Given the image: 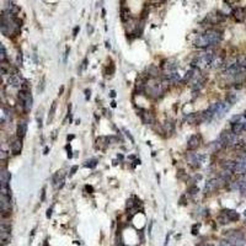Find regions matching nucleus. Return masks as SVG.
Instances as JSON below:
<instances>
[{
    "label": "nucleus",
    "instance_id": "obj_1",
    "mask_svg": "<svg viewBox=\"0 0 246 246\" xmlns=\"http://www.w3.org/2000/svg\"><path fill=\"white\" fill-rule=\"evenodd\" d=\"M20 28H21V25H20V21L16 18V15L10 14V12L4 10L3 15H2V32H3V34L8 36V37L16 36L18 32H20Z\"/></svg>",
    "mask_w": 246,
    "mask_h": 246
},
{
    "label": "nucleus",
    "instance_id": "obj_2",
    "mask_svg": "<svg viewBox=\"0 0 246 246\" xmlns=\"http://www.w3.org/2000/svg\"><path fill=\"white\" fill-rule=\"evenodd\" d=\"M169 81H161V80H158L156 78H149L148 81H145V85H144V91L146 92V95L151 99H159L162 96V93L166 89V84Z\"/></svg>",
    "mask_w": 246,
    "mask_h": 246
},
{
    "label": "nucleus",
    "instance_id": "obj_3",
    "mask_svg": "<svg viewBox=\"0 0 246 246\" xmlns=\"http://www.w3.org/2000/svg\"><path fill=\"white\" fill-rule=\"evenodd\" d=\"M214 53L212 52H203L199 53L196 58L192 62V65L195 68H199V69H204V68H211V64L214 59Z\"/></svg>",
    "mask_w": 246,
    "mask_h": 246
},
{
    "label": "nucleus",
    "instance_id": "obj_4",
    "mask_svg": "<svg viewBox=\"0 0 246 246\" xmlns=\"http://www.w3.org/2000/svg\"><path fill=\"white\" fill-rule=\"evenodd\" d=\"M219 140L223 143L224 146H236L241 142L238 134L233 133V132H229V130H224L219 137Z\"/></svg>",
    "mask_w": 246,
    "mask_h": 246
},
{
    "label": "nucleus",
    "instance_id": "obj_5",
    "mask_svg": "<svg viewBox=\"0 0 246 246\" xmlns=\"http://www.w3.org/2000/svg\"><path fill=\"white\" fill-rule=\"evenodd\" d=\"M226 238H228V241L233 246H245L246 244L244 235L236 230H230V233L226 234Z\"/></svg>",
    "mask_w": 246,
    "mask_h": 246
},
{
    "label": "nucleus",
    "instance_id": "obj_6",
    "mask_svg": "<svg viewBox=\"0 0 246 246\" xmlns=\"http://www.w3.org/2000/svg\"><path fill=\"white\" fill-rule=\"evenodd\" d=\"M204 36L207 37V40L209 41L211 46L218 44V43L221 41V38H223L221 32H219V31H217V30H207V31L204 32Z\"/></svg>",
    "mask_w": 246,
    "mask_h": 246
},
{
    "label": "nucleus",
    "instance_id": "obj_7",
    "mask_svg": "<svg viewBox=\"0 0 246 246\" xmlns=\"http://www.w3.org/2000/svg\"><path fill=\"white\" fill-rule=\"evenodd\" d=\"M229 188L231 191H239V192L246 193V177H240L235 181H231L229 185Z\"/></svg>",
    "mask_w": 246,
    "mask_h": 246
},
{
    "label": "nucleus",
    "instance_id": "obj_8",
    "mask_svg": "<svg viewBox=\"0 0 246 246\" xmlns=\"http://www.w3.org/2000/svg\"><path fill=\"white\" fill-rule=\"evenodd\" d=\"M0 231H2V241H3V246H5L6 244L10 242V234H11V225L9 223L3 221L2 225H0Z\"/></svg>",
    "mask_w": 246,
    "mask_h": 246
},
{
    "label": "nucleus",
    "instance_id": "obj_9",
    "mask_svg": "<svg viewBox=\"0 0 246 246\" xmlns=\"http://www.w3.org/2000/svg\"><path fill=\"white\" fill-rule=\"evenodd\" d=\"M234 172L239 175H245L246 174V154L239 156L235 161V169Z\"/></svg>",
    "mask_w": 246,
    "mask_h": 246
},
{
    "label": "nucleus",
    "instance_id": "obj_10",
    "mask_svg": "<svg viewBox=\"0 0 246 246\" xmlns=\"http://www.w3.org/2000/svg\"><path fill=\"white\" fill-rule=\"evenodd\" d=\"M204 159H205V155H203V154L193 153L191 155H188V162H190V165L192 167H195V169L201 167L202 164L204 162Z\"/></svg>",
    "mask_w": 246,
    "mask_h": 246
},
{
    "label": "nucleus",
    "instance_id": "obj_11",
    "mask_svg": "<svg viewBox=\"0 0 246 246\" xmlns=\"http://www.w3.org/2000/svg\"><path fill=\"white\" fill-rule=\"evenodd\" d=\"M193 44L198 48H207V47H211V43L209 41L207 40V37L204 36V33H199L195 37V41H193Z\"/></svg>",
    "mask_w": 246,
    "mask_h": 246
},
{
    "label": "nucleus",
    "instance_id": "obj_12",
    "mask_svg": "<svg viewBox=\"0 0 246 246\" xmlns=\"http://www.w3.org/2000/svg\"><path fill=\"white\" fill-rule=\"evenodd\" d=\"M201 145V137L197 136V134H193L190 137L187 142V149L188 150H196L198 146Z\"/></svg>",
    "mask_w": 246,
    "mask_h": 246
},
{
    "label": "nucleus",
    "instance_id": "obj_13",
    "mask_svg": "<svg viewBox=\"0 0 246 246\" xmlns=\"http://www.w3.org/2000/svg\"><path fill=\"white\" fill-rule=\"evenodd\" d=\"M140 112H142V113H139L140 118H142V121H143L145 124H151V123L155 122V117H154V115H153V113H151L150 111L140 110Z\"/></svg>",
    "mask_w": 246,
    "mask_h": 246
},
{
    "label": "nucleus",
    "instance_id": "obj_14",
    "mask_svg": "<svg viewBox=\"0 0 246 246\" xmlns=\"http://www.w3.org/2000/svg\"><path fill=\"white\" fill-rule=\"evenodd\" d=\"M8 84H9V86H11L14 89H18L22 85V80L17 74H12L8 78Z\"/></svg>",
    "mask_w": 246,
    "mask_h": 246
},
{
    "label": "nucleus",
    "instance_id": "obj_15",
    "mask_svg": "<svg viewBox=\"0 0 246 246\" xmlns=\"http://www.w3.org/2000/svg\"><path fill=\"white\" fill-rule=\"evenodd\" d=\"M219 186V180L218 179H211L209 181H207L205 186H204V192L205 193H211L213 191H215Z\"/></svg>",
    "mask_w": 246,
    "mask_h": 246
},
{
    "label": "nucleus",
    "instance_id": "obj_16",
    "mask_svg": "<svg viewBox=\"0 0 246 246\" xmlns=\"http://www.w3.org/2000/svg\"><path fill=\"white\" fill-rule=\"evenodd\" d=\"M231 15L235 18V21H238V22H242V21H245V18H246V12H245V10L242 8L234 9L231 11Z\"/></svg>",
    "mask_w": 246,
    "mask_h": 246
},
{
    "label": "nucleus",
    "instance_id": "obj_17",
    "mask_svg": "<svg viewBox=\"0 0 246 246\" xmlns=\"http://www.w3.org/2000/svg\"><path fill=\"white\" fill-rule=\"evenodd\" d=\"M225 18V16L221 14V12H214V14H209L207 17V21H209L211 24L215 25V24H219Z\"/></svg>",
    "mask_w": 246,
    "mask_h": 246
},
{
    "label": "nucleus",
    "instance_id": "obj_18",
    "mask_svg": "<svg viewBox=\"0 0 246 246\" xmlns=\"http://www.w3.org/2000/svg\"><path fill=\"white\" fill-rule=\"evenodd\" d=\"M164 71H174L177 69V62L175 59H167L161 64Z\"/></svg>",
    "mask_w": 246,
    "mask_h": 246
},
{
    "label": "nucleus",
    "instance_id": "obj_19",
    "mask_svg": "<svg viewBox=\"0 0 246 246\" xmlns=\"http://www.w3.org/2000/svg\"><path fill=\"white\" fill-rule=\"evenodd\" d=\"M26 132H27V123L25 121L18 122L17 128H16V133H17V138L22 139L26 136Z\"/></svg>",
    "mask_w": 246,
    "mask_h": 246
},
{
    "label": "nucleus",
    "instance_id": "obj_20",
    "mask_svg": "<svg viewBox=\"0 0 246 246\" xmlns=\"http://www.w3.org/2000/svg\"><path fill=\"white\" fill-rule=\"evenodd\" d=\"M11 180V175L10 172H8L5 169L2 170V174H0V182H2V187H9Z\"/></svg>",
    "mask_w": 246,
    "mask_h": 246
},
{
    "label": "nucleus",
    "instance_id": "obj_21",
    "mask_svg": "<svg viewBox=\"0 0 246 246\" xmlns=\"http://www.w3.org/2000/svg\"><path fill=\"white\" fill-rule=\"evenodd\" d=\"M165 78L170 83H177V81L182 80L180 78V74L176 70H174V71H165Z\"/></svg>",
    "mask_w": 246,
    "mask_h": 246
},
{
    "label": "nucleus",
    "instance_id": "obj_22",
    "mask_svg": "<svg viewBox=\"0 0 246 246\" xmlns=\"http://www.w3.org/2000/svg\"><path fill=\"white\" fill-rule=\"evenodd\" d=\"M21 149H22V143H21V139L17 138L16 140H14L11 143V153L14 155H18L21 153Z\"/></svg>",
    "mask_w": 246,
    "mask_h": 246
},
{
    "label": "nucleus",
    "instance_id": "obj_23",
    "mask_svg": "<svg viewBox=\"0 0 246 246\" xmlns=\"http://www.w3.org/2000/svg\"><path fill=\"white\" fill-rule=\"evenodd\" d=\"M244 130H245V128H244V123L242 122L238 121V122H233L231 123V132H233V133L239 136V134L242 133Z\"/></svg>",
    "mask_w": 246,
    "mask_h": 246
},
{
    "label": "nucleus",
    "instance_id": "obj_24",
    "mask_svg": "<svg viewBox=\"0 0 246 246\" xmlns=\"http://www.w3.org/2000/svg\"><path fill=\"white\" fill-rule=\"evenodd\" d=\"M221 67H224V59L221 58V57H219V55L214 57V59H213V62L211 64V68L212 69H219Z\"/></svg>",
    "mask_w": 246,
    "mask_h": 246
},
{
    "label": "nucleus",
    "instance_id": "obj_25",
    "mask_svg": "<svg viewBox=\"0 0 246 246\" xmlns=\"http://www.w3.org/2000/svg\"><path fill=\"white\" fill-rule=\"evenodd\" d=\"M223 213L228 215V218L230 219V221H236V220H239V213L235 212V211H233V209H224Z\"/></svg>",
    "mask_w": 246,
    "mask_h": 246
},
{
    "label": "nucleus",
    "instance_id": "obj_26",
    "mask_svg": "<svg viewBox=\"0 0 246 246\" xmlns=\"http://www.w3.org/2000/svg\"><path fill=\"white\" fill-rule=\"evenodd\" d=\"M234 169H235V161H225L223 164V170H225V171L234 172Z\"/></svg>",
    "mask_w": 246,
    "mask_h": 246
},
{
    "label": "nucleus",
    "instance_id": "obj_27",
    "mask_svg": "<svg viewBox=\"0 0 246 246\" xmlns=\"http://www.w3.org/2000/svg\"><path fill=\"white\" fill-rule=\"evenodd\" d=\"M238 100H239V95H238L236 92H228V95H226V101H228V102H230L233 105Z\"/></svg>",
    "mask_w": 246,
    "mask_h": 246
},
{
    "label": "nucleus",
    "instance_id": "obj_28",
    "mask_svg": "<svg viewBox=\"0 0 246 246\" xmlns=\"http://www.w3.org/2000/svg\"><path fill=\"white\" fill-rule=\"evenodd\" d=\"M121 20H122L123 22H128V21L130 20L129 11H128L127 9H124V8H122V9H121Z\"/></svg>",
    "mask_w": 246,
    "mask_h": 246
},
{
    "label": "nucleus",
    "instance_id": "obj_29",
    "mask_svg": "<svg viewBox=\"0 0 246 246\" xmlns=\"http://www.w3.org/2000/svg\"><path fill=\"white\" fill-rule=\"evenodd\" d=\"M55 108H57V101H54L49 108V112H48V123L52 122V120L54 118V115H55Z\"/></svg>",
    "mask_w": 246,
    "mask_h": 246
},
{
    "label": "nucleus",
    "instance_id": "obj_30",
    "mask_svg": "<svg viewBox=\"0 0 246 246\" xmlns=\"http://www.w3.org/2000/svg\"><path fill=\"white\" fill-rule=\"evenodd\" d=\"M22 106H24V111H25V112H30V110L32 108V96H31V95H30L28 99L22 103Z\"/></svg>",
    "mask_w": 246,
    "mask_h": 246
},
{
    "label": "nucleus",
    "instance_id": "obj_31",
    "mask_svg": "<svg viewBox=\"0 0 246 246\" xmlns=\"http://www.w3.org/2000/svg\"><path fill=\"white\" fill-rule=\"evenodd\" d=\"M218 223H219V224H221V225H224V224H228V223H230V219L228 218V215H226V214L221 213V214L218 217Z\"/></svg>",
    "mask_w": 246,
    "mask_h": 246
},
{
    "label": "nucleus",
    "instance_id": "obj_32",
    "mask_svg": "<svg viewBox=\"0 0 246 246\" xmlns=\"http://www.w3.org/2000/svg\"><path fill=\"white\" fill-rule=\"evenodd\" d=\"M164 129H165L166 133H171V132L174 130V123H171V122H165Z\"/></svg>",
    "mask_w": 246,
    "mask_h": 246
},
{
    "label": "nucleus",
    "instance_id": "obj_33",
    "mask_svg": "<svg viewBox=\"0 0 246 246\" xmlns=\"http://www.w3.org/2000/svg\"><path fill=\"white\" fill-rule=\"evenodd\" d=\"M2 74L3 75L10 74V67H8V64L5 62H2Z\"/></svg>",
    "mask_w": 246,
    "mask_h": 246
},
{
    "label": "nucleus",
    "instance_id": "obj_34",
    "mask_svg": "<svg viewBox=\"0 0 246 246\" xmlns=\"http://www.w3.org/2000/svg\"><path fill=\"white\" fill-rule=\"evenodd\" d=\"M96 165H97V160H96V159H91V160H87V161L85 162V166L89 167V169H93Z\"/></svg>",
    "mask_w": 246,
    "mask_h": 246
},
{
    "label": "nucleus",
    "instance_id": "obj_35",
    "mask_svg": "<svg viewBox=\"0 0 246 246\" xmlns=\"http://www.w3.org/2000/svg\"><path fill=\"white\" fill-rule=\"evenodd\" d=\"M198 192H199V188L197 186H192V187L188 188V193H190L191 196H196Z\"/></svg>",
    "mask_w": 246,
    "mask_h": 246
},
{
    "label": "nucleus",
    "instance_id": "obj_36",
    "mask_svg": "<svg viewBox=\"0 0 246 246\" xmlns=\"http://www.w3.org/2000/svg\"><path fill=\"white\" fill-rule=\"evenodd\" d=\"M0 49H2V54H0V61H2V62H5V59H6V51H5L4 44L0 46Z\"/></svg>",
    "mask_w": 246,
    "mask_h": 246
},
{
    "label": "nucleus",
    "instance_id": "obj_37",
    "mask_svg": "<svg viewBox=\"0 0 246 246\" xmlns=\"http://www.w3.org/2000/svg\"><path fill=\"white\" fill-rule=\"evenodd\" d=\"M136 204H137V203H134V202H133V199H128V201H127L126 207H127V209H132V208H133Z\"/></svg>",
    "mask_w": 246,
    "mask_h": 246
},
{
    "label": "nucleus",
    "instance_id": "obj_38",
    "mask_svg": "<svg viewBox=\"0 0 246 246\" xmlns=\"http://www.w3.org/2000/svg\"><path fill=\"white\" fill-rule=\"evenodd\" d=\"M217 246H233L228 240H221V241H219L218 242V245Z\"/></svg>",
    "mask_w": 246,
    "mask_h": 246
},
{
    "label": "nucleus",
    "instance_id": "obj_39",
    "mask_svg": "<svg viewBox=\"0 0 246 246\" xmlns=\"http://www.w3.org/2000/svg\"><path fill=\"white\" fill-rule=\"evenodd\" d=\"M199 226H201V224H195V225H193V228H192V234H193V235L198 234V229H199Z\"/></svg>",
    "mask_w": 246,
    "mask_h": 246
},
{
    "label": "nucleus",
    "instance_id": "obj_40",
    "mask_svg": "<svg viewBox=\"0 0 246 246\" xmlns=\"http://www.w3.org/2000/svg\"><path fill=\"white\" fill-rule=\"evenodd\" d=\"M67 150H68V158L71 159V158H73V154H71V146H70V144L67 145Z\"/></svg>",
    "mask_w": 246,
    "mask_h": 246
},
{
    "label": "nucleus",
    "instance_id": "obj_41",
    "mask_svg": "<svg viewBox=\"0 0 246 246\" xmlns=\"http://www.w3.org/2000/svg\"><path fill=\"white\" fill-rule=\"evenodd\" d=\"M17 64L18 65L22 64V54L21 53H18V55H17Z\"/></svg>",
    "mask_w": 246,
    "mask_h": 246
},
{
    "label": "nucleus",
    "instance_id": "obj_42",
    "mask_svg": "<svg viewBox=\"0 0 246 246\" xmlns=\"http://www.w3.org/2000/svg\"><path fill=\"white\" fill-rule=\"evenodd\" d=\"M113 73H115V65H113V64L111 63V64H110V69H108V74L112 75Z\"/></svg>",
    "mask_w": 246,
    "mask_h": 246
},
{
    "label": "nucleus",
    "instance_id": "obj_43",
    "mask_svg": "<svg viewBox=\"0 0 246 246\" xmlns=\"http://www.w3.org/2000/svg\"><path fill=\"white\" fill-rule=\"evenodd\" d=\"M79 30H80V27H79V26H77V27H74V30H73V37H77V34H78Z\"/></svg>",
    "mask_w": 246,
    "mask_h": 246
},
{
    "label": "nucleus",
    "instance_id": "obj_44",
    "mask_svg": "<svg viewBox=\"0 0 246 246\" xmlns=\"http://www.w3.org/2000/svg\"><path fill=\"white\" fill-rule=\"evenodd\" d=\"M44 198H46V187H43V188H42V193H41V201L43 202V201H44Z\"/></svg>",
    "mask_w": 246,
    "mask_h": 246
},
{
    "label": "nucleus",
    "instance_id": "obj_45",
    "mask_svg": "<svg viewBox=\"0 0 246 246\" xmlns=\"http://www.w3.org/2000/svg\"><path fill=\"white\" fill-rule=\"evenodd\" d=\"M90 96H91V91H90L89 89H86V90H85V99H86V100H89V99H90Z\"/></svg>",
    "mask_w": 246,
    "mask_h": 246
},
{
    "label": "nucleus",
    "instance_id": "obj_46",
    "mask_svg": "<svg viewBox=\"0 0 246 246\" xmlns=\"http://www.w3.org/2000/svg\"><path fill=\"white\" fill-rule=\"evenodd\" d=\"M0 155H2V161H4V160L6 159V156H8V155H6V151H5V150H2V153H0Z\"/></svg>",
    "mask_w": 246,
    "mask_h": 246
},
{
    "label": "nucleus",
    "instance_id": "obj_47",
    "mask_svg": "<svg viewBox=\"0 0 246 246\" xmlns=\"http://www.w3.org/2000/svg\"><path fill=\"white\" fill-rule=\"evenodd\" d=\"M78 170V166H73L71 167V170H70V174H69V176H73L74 174H75V171Z\"/></svg>",
    "mask_w": 246,
    "mask_h": 246
},
{
    "label": "nucleus",
    "instance_id": "obj_48",
    "mask_svg": "<svg viewBox=\"0 0 246 246\" xmlns=\"http://www.w3.org/2000/svg\"><path fill=\"white\" fill-rule=\"evenodd\" d=\"M86 30H87V33H89V34H92V32H93V27H92L91 25H87Z\"/></svg>",
    "mask_w": 246,
    "mask_h": 246
},
{
    "label": "nucleus",
    "instance_id": "obj_49",
    "mask_svg": "<svg viewBox=\"0 0 246 246\" xmlns=\"http://www.w3.org/2000/svg\"><path fill=\"white\" fill-rule=\"evenodd\" d=\"M126 136H127V137H128V138L130 139V142H132V143H133V142H134L133 137H132V136H130V133H129V132H127V130H126Z\"/></svg>",
    "mask_w": 246,
    "mask_h": 246
},
{
    "label": "nucleus",
    "instance_id": "obj_50",
    "mask_svg": "<svg viewBox=\"0 0 246 246\" xmlns=\"http://www.w3.org/2000/svg\"><path fill=\"white\" fill-rule=\"evenodd\" d=\"M51 215H52V208H48L47 209V218H51Z\"/></svg>",
    "mask_w": 246,
    "mask_h": 246
},
{
    "label": "nucleus",
    "instance_id": "obj_51",
    "mask_svg": "<svg viewBox=\"0 0 246 246\" xmlns=\"http://www.w3.org/2000/svg\"><path fill=\"white\" fill-rule=\"evenodd\" d=\"M86 191H90V193H92V192H93L92 186H86Z\"/></svg>",
    "mask_w": 246,
    "mask_h": 246
},
{
    "label": "nucleus",
    "instance_id": "obj_52",
    "mask_svg": "<svg viewBox=\"0 0 246 246\" xmlns=\"http://www.w3.org/2000/svg\"><path fill=\"white\" fill-rule=\"evenodd\" d=\"M86 67H87V58H85V59H84V62H83V68L85 69Z\"/></svg>",
    "mask_w": 246,
    "mask_h": 246
},
{
    "label": "nucleus",
    "instance_id": "obj_53",
    "mask_svg": "<svg viewBox=\"0 0 246 246\" xmlns=\"http://www.w3.org/2000/svg\"><path fill=\"white\" fill-rule=\"evenodd\" d=\"M74 138H75V136H73V134H70V136H68V137H67V140H68V142H70V140H73V139H74Z\"/></svg>",
    "mask_w": 246,
    "mask_h": 246
},
{
    "label": "nucleus",
    "instance_id": "obj_54",
    "mask_svg": "<svg viewBox=\"0 0 246 246\" xmlns=\"http://www.w3.org/2000/svg\"><path fill=\"white\" fill-rule=\"evenodd\" d=\"M224 2L226 3V4H233V3H235V2H238V0H224Z\"/></svg>",
    "mask_w": 246,
    "mask_h": 246
},
{
    "label": "nucleus",
    "instance_id": "obj_55",
    "mask_svg": "<svg viewBox=\"0 0 246 246\" xmlns=\"http://www.w3.org/2000/svg\"><path fill=\"white\" fill-rule=\"evenodd\" d=\"M110 96H111V97H115V96H116V91H115V90H112V91L110 92Z\"/></svg>",
    "mask_w": 246,
    "mask_h": 246
},
{
    "label": "nucleus",
    "instance_id": "obj_56",
    "mask_svg": "<svg viewBox=\"0 0 246 246\" xmlns=\"http://www.w3.org/2000/svg\"><path fill=\"white\" fill-rule=\"evenodd\" d=\"M63 91H64V86H61V89H59V95H62Z\"/></svg>",
    "mask_w": 246,
    "mask_h": 246
},
{
    "label": "nucleus",
    "instance_id": "obj_57",
    "mask_svg": "<svg viewBox=\"0 0 246 246\" xmlns=\"http://www.w3.org/2000/svg\"><path fill=\"white\" fill-rule=\"evenodd\" d=\"M48 151H49V148L46 146V148H44V154H48Z\"/></svg>",
    "mask_w": 246,
    "mask_h": 246
},
{
    "label": "nucleus",
    "instance_id": "obj_58",
    "mask_svg": "<svg viewBox=\"0 0 246 246\" xmlns=\"http://www.w3.org/2000/svg\"><path fill=\"white\" fill-rule=\"evenodd\" d=\"M111 106H112V107H116V106H117V105H116V101H112V102H111Z\"/></svg>",
    "mask_w": 246,
    "mask_h": 246
},
{
    "label": "nucleus",
    "instance_id": "obj_59",
    "mask_svg": "<svg viewBox=\"0 0 246 246\" xmlns=\"http://www.w3.org/2000/svg\"><path fill=\"white\" fill-rule=\"evenodd\" d=\"M106 48H108V49L111 48V44H110V42H106Z\"/></svg>",
    "mask_w": 246,
    "mask_h": 246
},
{
    "label": "nucleus",
    "instance_id": "obj_60",
    "mask_svg": "<svg viewBox=\"0 0 246 246\" xmlns=\"http://www.w3.org/2000/svg\"><path fill=\"white\" fill-rule=\"evenodd\" d=\"M156 2H158V3H165L166 0H156Z\"/></svg>",
    "mask_w": 246,
    "mask_h": 246
},
{
    "label": "nucleus",
    "instance_id": "obj_61",
    "mask_svg": "<svg viewBox=\"0 0 246 246\" xmlns=\"http://www.w3.org/2000/svg\"><path fill=\"white\" fill-rule=\"evenodd\" d=\"M245 215H246V211H245Z\"/></svg>",
    "mask_w": 246,
    "mask_h": 246
}]
</instances>
